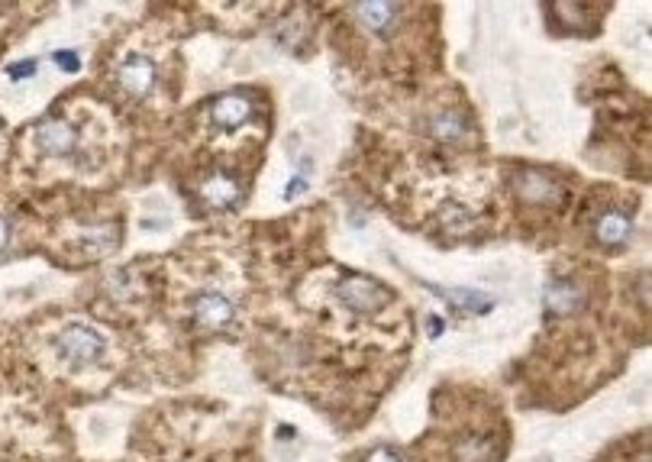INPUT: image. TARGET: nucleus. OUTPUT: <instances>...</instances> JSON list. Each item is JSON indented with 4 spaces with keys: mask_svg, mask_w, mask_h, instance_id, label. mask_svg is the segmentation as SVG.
<instances>
[{
    "mask_svg": "<svg viewBox=\"0 0 652 462\" xmlns=\"http://www.w3.org/2000/svg\"><path fill=\"white\" fill-rule=\"evenodd\" d=\"M465 130H469V123H465V117L459 114V110H439V114L430 120L433 139H439V143H446V146L462 143Z\"/></svg>",
    "mask_w": 652,
    "mask_h": 462,
    "instance_id": "11",
    "label": "nucleus"
},
{
    "mask_svg": "<svg viewBox=\"0 0 652 462\" xmlns=\"http://www.w3.org/2000/svg\"><path fill=\"white\" fill-rule=\"evenodd\" d=\"M430 288L439 294V298L452 301V304L459 307V311H469V314H488V311H491V304H494V301L488 298V294L472 291V288H469V291H462V288H459V291H452V288H436V285H430Z\"/></svg>",
    "mask_w": 652,
    "mask_h": 462,
    "instance_id": "13",
    "label": "nucleus"
},
{
    "mask_svg": "<svg viewBox=\"0 0 652 462\" xmlns=\"http://www.w3.org/2000/svg\"><path fill=\"white\" fill-rule=\"evenodd\" d=\"M33 72H36V59H30V62H17V65H10V68H7V75H10V78H17V81H20V78H30Z\"/></svg>",
    "mask_w": 652,
    "mask_h": 462,
    "instance_id": "17",
    "label": "nucleus"
},
{
    "mask_svg": "<svg viewBox=\"0 0 652 462\" xmlns=\"http://www.w3.org/2000/svg\"><path fill=\"white\" fill-rule=\"evenodd\" d=\"M155 78H159V72H155V62L149 59V55H139V52L126 55V59L120 62V68H117L120 88L130 97H146L155 88Z\"/></svg>",
    "mask_w": 652,
    "mask_h": 462,
    "instance_id": "4",
    "label": "nucleus"
},
{
    "mask_svg": "<svg viewBox=\"0 0 652 462\" xmlns=\"http://www.w3.org/2000/svg\"><path fill=\"white\" fill-rule=\"evenodd\" d=\"M514 191L527 204H559L565 198V188L552 175L540 172V168H523L514 178Z\"/></svg>",
    "mask_w": 652,
    "mask_h": 462,
    "instance_id": "3",
    "label": "nucleus"
},
{
    "mask_svg": "<svg viewBox=\"0 0 652 462\" xmlns=\"http://www.w3.org/2000/svg\"><path fill=\"white\" fill-rule=\"evenodd\" d=\"M191 311H194L197 327H204V330H226L236 320L233 301L220 291H207L201 298H194Z\"/></svg>",
    "mask_w": 652,
    "mask_h": 462,
    "instance_id": "5",
    "label": "nucleus"
},
{
    "mask_svg": "<svg viewBox=\"0 0 652 462\" xmlns=\"http://www.w3.org/2000/svg\"><path fill=\"white\" fill-rule=\"evenodd\" d=\"M255 114V104L249 94H220L214 104H210V123L217 130H239L246 126Z\"/></svg>",
    "mask_w": 652,
    "mask_h": 462,
    "instance_id": "6",
    "label": "nucleus"
},
{
    "mask_svg": "<svg viewBox=\"0 0 652 462\" xmlns=\"http://www.w3.org/2000/svg\"><path fill=\"white\" fill-rule=\"evenodd\" d=\"M456 459H459V462H488V459H491V443L481 440V437L462 440V443L456 446Z\"/></svg>",
    "mask_w": 652,
    "mask_h": 462,
    "instance_id": "15",
    "label": "nucleus"
},
{
    "mask_svg": "<svg viewBox=\"0 0 652 462\" xmlns=\"http://www.w3.org/2000/svg\"><path fill=\"white\" fill-rule=\"evenodd\" d=\"M52 349H55V356L65 362V366L88 369V366H94V362L104 359L107 340L88 324H72V327H65L59 336H55Z\"/></svg>",
    "mask_w": 652,
    "mask_h": 462,
    "instance_id": "1",
    "label": "nucleus"
},
{
    "mask_svg": "<svg viewBox=\"0 0 652 462\" xmlns=\"http://www.w3.org/2000/svg\"><path fill=\"white\" fill-rule=\"evenodd\" d=\"M430 333H433V336H439V333H443V320L430 317Z\"/></svg>",
    "mask_w": 652,
    "mask_h": 462,
    "instance_id": "21",
    "label": "nucleus"
},
{
    "mask_svg": "<svg viewBox=\"0 0 652 462\" xmlns=\"http://www.w3.org/2000/svg\"><path fill=\"white\" fill-rule=\"evenodd\" d=\"M304 185H307V181H304V178H294V181H291V185H288V191H285V194H288V198H291V194H297V191H301Z\"/></svg>",
    "mask_w": 652,
    "mask_h": 462,
    "instance_id": "20",
    "label": "nucleus"
},
{
    "mask_svg": "<svg viewBox=\"0 0 652 462\" xmlns=\"http://www.w3.org/2000/svg\"><path fill=\"white\" fill-rule=\"evenodd\" d=\"M630 217L627 214H620V210H604V214L598 217V223H594V236H598V243L607 246V249H617L630 240Z\"/></svg>",
    "mask_w": 652,
    "mask_h": 462,
    "instance_id": "10",
    "label": "nucleus"
},
{
    "mask_svg": "<svg viewBox=\"0 0 652 462\" xmlns=\"http://www.w3.org/2000/svg\"><path fill=\"white\" fill-rule=\"evenodd\" d=\"M55 62H62L65 68H75L78 65V59H75L72 52H59V55H55Z\"/></svg>",
    "mask_w": 652,
    "mask_h": 462,
    "instance_id": "19",
    "label": "nucleus"
},
{
    "mask_svg": "<svg viewBox=\"0 0 652 462\" xmlns=\"http://www.w3.org/2000/svg\"><path fill=\"white\" fill-rule=\"evenodd\" d=\"M239 194H243V188H239L233 172H214V175H207L201 185V198L210 207H233L239 201Z\"/></svg>",
    "mask_w": 652,
    "mask_h": 462,
    "instance_id": "9",
    "label": "nucleus"
},
{
    "mask_svg": "<svg viewBox=\"0 0 652 462\" xmlns=\"http://www.w3.org/2000/svg\"><path fill=\"white\" fill-rule=\"evenodd\" d=\"M439 223L452 233H465L472 227V210H465L462 204H446L439 210Z\"/></svg>",
    "mask_w": 652,
    "mask_h": 462,
    "instance_id": "14",
    "label": "nucleus"
},
{
    "mask_svg": "<svg viewBox=\"0 0 652 462\" xmlns=\"http://www.w3.org/2000/svg\"><path fill=\"white\" fill-rule=\"evenodd\" d=\"M7 243H10V223L0 217V252L7 249Z\"/></svg>",
    "mask_w": 652,
    "mask_h": 462,
    "instance_id": "18",
    "label": "nucleus"
},
{
    "mask_svg": "<svg viewBox=\"0 0 652 462\" xmlns=\"http://www.w3.org/2000/svg\"><path fill=\"white\" fill-rule=\"evenodd\" d=\"M36 146L42 152H49V156H68L78 146V133L65 120H42L36 126Z\"/></svg>",
    "mask_w": 652,
    "mask_h": 462,
    "instance_id": "7",
    "label": "nucleus"
},
{
    "mask_svg": "<svg viewBox=\"0 0 652 462\" xmlns=\"http://www.w3.org/2000/svg\"><path fill=\"white\" fill-rule=\"evenodd\" d=\"M362 462H404V459H401V453L388 450V446H375L372 453H365Z\"/></svg>",
    "mask_w": 652,
    "mask_h": 462,
    "instance_id": "16",
    "label": "nucleus"
},
{
    "mask_svg": "<svg viewBox=\"0 0 652 462\" xmlns=\"http://www.w3.org/2000/svg\"><path fill=\"white\" fill-rule=\"evenodd\" d=\"M336 301L356 314H378L391 301V291L368 275H349L336 285Z\"/></svg>",
    "mask_w": 652,
    "mask_h": 462,
    "instance_id": "2",
    "label": "nucleus"
},
{
    "mask_svg": "<svg viewBox=\"0 0 652 462\" xmlns=\"http://www.w3.org/2000/svg\"><path fill=\"white\" fill-rule=\"evenodd\" d=\"M581 301H585V291L572 282H552L546 288V304L552 314H572L581 307Z\"/></svg>",
    "mask_w": 652,
    "mask_h": 462,
    "instance_id": "12",
    "label": "nucleus"
},
{
    "mask_svg": "<svg viewBox=\"0 0 652 462\" xmlns=\"http://www.w3.org/2000/svg\"><path fill=\"white\" fill-rule=\"evenodd\" d=\"M356 13H359V23L365 26L368 33L388 39L394 30H398L404 7L401 4H359Z\"/></svg>",
    "mask_w": 652,
    "mask_h": 462,
    "instance_id": "8",
    "label": "nucleus"
}]
</instances>
